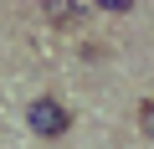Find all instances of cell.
I'll use <instances>...</instances> for the list:
<instances>
[{
	"label": "cell",
	"instance_id": "obj_1",
	"mask_svg": "<svg viewBox=\"0 0 154 149\" xmlns=\"http://www.w3.org/2000/svg\"><path fill=\"white\" fill-rule=\"evenodd\" d=\"M26 123H31V134L36 139H67V129H72V113H67V103L62 98H51V93H41V98H31L26 103Z\"/></svg>",
	"mask_w": 154,
	"mask_h": 149
},
{
	"label": "cell",
	"instance_id": "obj_2",
	"mask_svg": "<svg viewBox=\"0 0 154 149\" xmlns=\"http://www.w3.org/2000/svg\"><path fill=\"white\" fill-rule=\"evenodd\" d=\"M139 134L154 144V98H144V103H139Z\"/></svg>",
	"mask_w": 154,
	"mask_h": 149
}]
</instances>
